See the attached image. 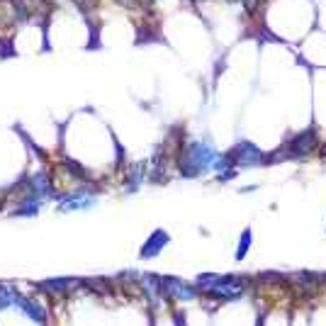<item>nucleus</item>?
<instances>
[{
	"instance_id": "obj_1",
	"label": "nucleus",
	"mask_w": 326,
	"mask_h": 326,
	"mask_svg": "<svg viewBox=\"0 0 326 326\" xmlns=\"http://www.w3.org/2000/svg\"><path fill=\"white\" fill-rule=\"evenodd\" d=\"M198 285L202 290L212 292L217 297H224V300H232V297L244 292V280H238L234 275H200Z\"/></svg>"
},
{
	"instance_id": "obj_2",
	"label": "nucleus",
	"mask_w": 326,
	"mask_h": 326,
	"mask_svg": "<svg viewBox=\"0 0 326 326\" xmlns=\"http://www.w3.org/2000/svg\"><path fill=\"white\" fill-rule=\"evenodd\" d=\"M214 158H217V154H214L212 146L195 142V144L188 146V154H185V161H182V173L185 176H198L202 170H210Z\"/></svg>"
},
{
	"instance_id": "obj_3",
	"label": "nucleus",
	"mask_w": 326,
	"mask_h": 326,
	"mask_svg": "<svg viewBox=\"0 0 326 326\" xmlns=\"http://www.w3.org/2000/svg\"><path fill=\"white\" fill-rule=\"evenodd\" d=\"M163 294L170 297V300H192L195 290L190 285H182V280L176 278H163Z\"/></svg>"
},
{
	"instance_id": "obj_4",
	"label": "nucleus",
	"mask_w": 326,
	"mask_h": 326,
	"mask_svg": "<svg viewBox=\"0 0 326 326\" xmlns=\"http://www.w3.org/2000/svg\"><path fill=\"white\" fill-rule=\"evenodd\" d=\"M166 244H168V234H166V232H161V229H158V232H154V234H151V238L144 244V248H142V258H154V256L158 254Z\"/></svg>"
},
{
	"instance_id": "obj_5",
	"label": "nucleus",
	"mask_w": 326,
	"mask_h": 326,
	"mask_svg": "<svg viewBox=\"0 0 326 326\" xmlns=\"http://www.w3.org/2000/svg\"><path fill=\"white\" fill-rule=\"evenodd\" d=\"M92 204V195H86V192H73V195H66L61 200V210H83V207H90Z\"/></svg>"
},
{
	"instance_id": "obj_6",
	"label": "nucleus",
	"mask_w": 326,
	"mask_h": 326,
	"mask_svg": "<svg viewBox=\"0 0 326 326\" xmlns=\"http://www.w3.org/2000/svg\"><path fill=\"white\" fill-rule=\"evenodd\" d=\"M236 154H238V163H258V161H263V154H260L254 144H248V142H241V144H238V148H236Z\"/></svg>"
},
{
	"instance_id": "obj_7",
	"label": "nucleus",
	"mask_w": 326,
	"mask_h": 326,
	"mask_svg": "<svg viewBox=\"0 0 326 326\" xmlns=\"http://www.w3.org/2000/svg\"><path fill=\"white\" fill-rule=\"evenodd\" d=\"M18 307L30 316V319H34V322H44L46 319V314H44V309L39 307L36 302H32V300H24V297H18Z\"/></svg>"
},
{
	"instance_id": "obj_8",
	"label": "nucleus",
	"mask_w": 326,
	"mask_h": 326,
	"mask_svg": "<svg viewBox=\"0 0 326 326\" xmlns=\"http://www.w3.org/2000/svg\"><path fill=\"white\" fill-rule=\"evenodd\" d=\"M312 146H314V132L309 129V132H304L302 136H297V139L292 142V154H294V156H297V154L304 156Z\"/></svg>"
},
{
	"instance_id": "obj_9",
	"label": "nucleus",
	"mask_w": 326,
	"mask_h": 326,
	"mask_svg": "<svg viewBox=\"0 0 326 326\" xmlns=\"http://www.w3.org/2000/svg\"><path fill=\"white\" fill-rule=\"evenodd\" d=\"M78 285V280H64V278H56V280H49V282H44L42 288L49 292H68L71 288Z\"/></svg>"
},
{
	"instance_id": "obj_10",
	"label": "nucleus",
	"mask_w": 326,
	"mask_h": 326,
	"mask_svg": "<svg viewBox=\"0 0 326 326\" xmlns=\"http://www.w3.org/2000/svg\"><path fill=\"white\" fill-rule=\"evenodd\" d=\"M18 292L8 285H0V307H10V304H18Z\"/></svg>"
},
{
	"instance_id": "obj_11",
	"label": "nucleus",
	"mask_w": 326,
	"mask_h": 326,
	"mask_svg": "<svg viewBox=\"0 0 326 326\" xmlns=\"http://www.w3.org/2000/svg\"><path fill=\"white\" fill-rule=\"evenodd\" d=\"M248 246H251V229H246L241 241H238V248H236V260H244L248 254Z\"/></svg>"
}]
</instances>
